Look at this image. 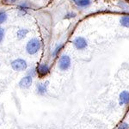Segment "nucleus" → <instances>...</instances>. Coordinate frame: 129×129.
I'll return each mask as SVG.
<instances>
[{"label": "nucleus", "mask_w": 129, "mask_h": 129, "mask_svg": "<svg viewBox=\"0 0 129 129\" xmlns=\"http://www.w3.org/2000/svg\"><path fill=\"white\" fill-rule=\"evenodd\" d=\"M27 66H28V64L26 60L23 59H16L11 62V67L13 68V70L17 71V72L26 70Z\"/></svg>", "instance_id": "2"}, {"label": "nucleus", "mask_w": 129, "mask_h": 129, "mask_svg": "<svg viewBox=\"0 0 129 129\" xmlns=\"http://www.w3.org/2000/svg\"><path fill=\"white\" fill-rule=\"evenodd\" d=\"M5 1L6 2V3H11V4H13V3H15L16 0H5Z\"/></svg>", "instance_id": "18"}, {"label": "nucleus", "mask_w": 129, "mask_h": 129, "mask_svg": "<svg viewBox=\"0 0 129 129\" xmlns=\"http://www.w3.org/2000/svg\"><path fill=\"white\" fill-rule=\"evenodd\" d=\"M63 47H64L63 44H59V45L57 46V47H55L54 51L53 52V57H56V56L58 55V53H59V52H60V50L63 48Z\"/></svg>", "instance_id": "14"}, {"label": "nucleus", "mask_w": 129, "mask_h": 129, "mask_svg": "<svg viewBox=\"0 0 129 129\" xmlns=\"http://www.w3.org/2000/svg\"><path fill=\"white\" fill-rule=\"evenodd\" d=\"M28 9H29V5L27 2H24L18 6V13L20 16H23L27 13V10Z\"/></svg>", "instance_id": "10"}, {"label": "nucleus", "mask_w": 129, "mask_h": 129, "mask_svg": "<svg viewBox=\"0 0 129 129\" xmlns=\"http://www.w3.org/2000/svg\"><path fill=\"white\" fill-rule=\"evenodd\" d=\"M37 72L41 76H45L49 72V66L47 64H41L38 66Z\"/></svg>", "instance_id": "9"}, {"label": "nucleus", "mask_w": 129, "mask_h": 129, "mask_svg": "<svg viewBox=\"0 0 129 129\" xmlns=\"http://www.w3.org/2000/svg\"><path fill=\"white\" fill-rule=\"evenodd\" d=\"M32 76L28 75L24 78H22L19 82V87L22 89H28V87H30L31 84H32Z\"/></svg>", "instance_id": "5"}, {"label": "nucleus", "mask_w": 129, "mask_h": 129, "mask_svg": "<svg viewBox=\"0 0 129 129\" xmlns=\"http://www.w3.org/2000/svg\"><path fill=\"white\" fill-rule=\"evenodd\" d=\"M41 48V41L37 37L31 38L26 45V51L30 55H34L35 53H37L40 51Z\"/></svg>", "instance_id": "1"}, {"label": "nucleus", "mask_w": 129, "mask_h": 129, "mask_svg": "<svg viewBox=\"0 0 129 129\" xmlns=\"http://www.w3.org/2000/svg\"><path fill=\"white\" fill-rule=\"evenodd\" d=\"M31 71V72H29V75H30V76H34V75L35 74V69H32V70H30Z\"/></svg>", "instance_id": "17"}, {"label": "nucleus", "mask_w": 129, "mask_h": 129, "mask_svg": "<svg viewBox=\"0 0 129 129\" xmlns=\"http://www.w3.org/2000/svg\"><path fill=\"white\" fill-rule=\"evenodd\" d=\"M120 24L125 28H129V16H123L120 19Z\"/></svg>", "instance_id": "12"}, {"label": "nucleus", "mask_w": 129, "mask_h": 129, "mask_svg": "<svg viewBox=\"0 0 129 129\" xmlns=\"http://www.w3.org/2000/svg\"><path fill=\"white\" fill-rule=\"evenodd\" d=\"M72 2L79 8H86L91 4V0H72Z\"/></svg>", "instance_id": "7"}, {"label": "nucleus", "mask_w": 129, "mask_h": 129, "mask_svg": "<svg viewBox=\"0 0 129 129\" xmlns=\"http://www.w3.org/2000/svg\"><path fill=\"white\" fill-rule=\"evenodd\" d=\"M72 44L74 47L78 50H84L88 47V42H87L86 39L83 36H78L72 41Z\"/></svg>", "instance_id": "3"}, {"label": "nucleus", "mask_w": 129, "mask_h": 129, "mask_svg": "<svg viewBox=\"0 0 129 129\" xmlns=\"http://www.w3.org/2000/svg\"><path fill=\"white\" fill-rule=\"evenodd\" d=\"M59 70L61 71H66L70 68L71 66V59L68 55H62L61 57L59 58Z\"/></svg>", "instance_id": "4"}, {"label": "nucleus", "mask_w": 129, "mask_h": 129, "mask_svg": "<svg viewBox=\"0 0 129 129\" xmlns=\"http://www.w3.org/2000/svg\"><path fill=\"white\" fill-rule=\"evenodd\" d=\"M7 17L8 16L6 14V12L4 11V10H0V24L4 23L7 20Z\"/></svg>", "instance_id": "13"}, {"label": "nucleus", "mask_w": 129, "mask_h": 129, "mask_svg": "<svg viewBox=\"0 0 129 129\" xmlns=\"http://www.w3.org/2000/svg\"><path fill=\"white\" fill-rule=\"evenodd\" d=\"M128 103H129V92L126 90L122 91L119 96V104L123 106L125 104H127Z\"/></svg>", "instance_id": "6"}, {"label": "nucleus", "mask_w": 129, "mask_h": 129, "mask_svg": "<svg viewBox=\"0 0 129 129\" xmlns=\"http://www.w3.org/2000/svg\"><path fill=\"white\" fill-rule=\"evenodd\" d=\"M28 33V29H27V28H20V29L16 31V36L17 38V40H22V39H24L27 36Z\"/></svg>", "instance_id": "11"}, {"label": "nucleus", "mask_w": 129, "mask_h": 129, "mask_svg": "<svg viewBox=\"0 0 129 129\" xmlns=\"http://www.w3.org/2000/svg\"><path fill=\"white\" fill-rule=\"evenodd\" d=\"M47 85H48V82L41 83V84H37V86H36L37 93H38V94H40V95H44L45 93L47 92Z\"/></svg>", "instance_id": "8"}, {"label": "nucleus", "mask_w": 129, "mask_h": 129, "mask_svg": "<svg viewBox=\"0 0 129 129\" xmlns=\"http://www.w3.org/2000/svg\"><path fill=\"white\" fill-rule=\"evenodd\" d=\"M129 127V125L126 124V123H123L121 125V126H120L119 129H127Z\"/></svg>", "instance_id": "16"}, {"label": "nucleus", "mask_w": 129, "mask_h": 129, "mask_svg": "<svg viewBox=\"0 0 129 129\" xmlns=\"http://www.w3.org/2000/svg\"><path fill=\"white\" fill-rule=\"evenodd\" d=\"M4 37H5V28H0V43L3 41Z\"/></svg>", "instance_id": "15"}]
</instances>
